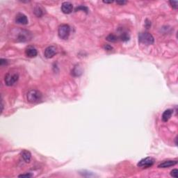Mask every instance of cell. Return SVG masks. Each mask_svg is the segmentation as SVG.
Segmentation results:
<instances>
[{
    "label": "cell",
    "instance_id": "obj_1",
    "mask_svg": "<svg viewBox=\"0 0 178 178\" xmlns=\"http://www.w3.org/2000/svg\"><path fill=\"white\" fill-rule=\"evenodd\" d=\"M18 79H19V74L15 71H10L5 76L4 81L6 86H12L18 82Z\"/></svg>",
    "mask_w": 178,
    "mask_h": 178
},
{
    "label": "cell",
    "instance_id": "obj_2",
    "mask_svg": "<svg viewBox=\"0 0 178 178\" xmlns=\"http://www.w3.org/2000/svg\"><path fill=\"white\" fill-rule=\"evenodd\" d=\"M139 41L146 45H152L154 42V38L152 35L148 32H141L139 34Z\"/></svg>",
    "mask_w": 178,
    "mask_h": 178
},
{
    "label": "cell",
    "instance_id": "obj_3",
    "mask_svg": "<svg viewBox=\"0 0 178 178\" xmlns=\"http://www.w3.org/2000/svg\"><path fill=\"white\" fill-rule=\"evenodd\" d=\"M42 99V93L37 90H31L27 93V101L30 103H37Z\"/></svg>",
    "mask_w": 178,
    "mask_h": 178
},
{
    "label": "cell",
    "instance_id": "obj_4",
    "mask_svg": "<svg viewBox=\"0 0 178 178\" xmlns=\"http://www.w3.org/2000/svg\"><path fill=\"white\" fill-rule=\"evenodd\" d=\"M70 34V27L68 24H61L58 29V34L60 38L63 40H67Z\"/></svg>",
    "mask_w": 178,
    "mask_h": 178
},
{
    "label": "cell",
    "instance_id": "obj_5",
    "mask_svg": "<svg viewBox=\"0 0 178 178\" xmlns=\"http://www.w3.org/2000/svg\"><path fill=\"white\" fill-rule=\"evenodd\" d=\"M18 34L17 41H19V42H26V41H29L31 37V34L29 31L24 29L19 30V32Z\"/></svg>",
    "mask_w": 178,
    "mask_h": 178
},
{
    "label": "cell",
    "instance_id": "obj_6",
    "mask_svg": "<svg viewBox=\"0 0 178 178\" xmlns=\"http://www.w3.org/2000/svg\"><path fill=\"white\" fill-rule=\"evenodd\" d=\"M154 163V159L152 157H146L144 158V159H141V160L138 163L137 166L140 168H143V169H145V168H149L151 167Z\"/></svg>",
    "mask_w": 178,
    "mask_h": 178
},
{
    "label": "cell",
    "instance_id": "obj_7",
    "mask_svg": "<svg viewBox=\"0 0 178 178\" xmlns=\"http://www.w3.org/2000/svg\"><path fill=\"white\" fill-rule=\"evenodd\" d=\"M57 53V49L55 46H49L45 49L44 55L47 59H51Z\"/></svg>",
    "mask_w": 178,
    "mask_h": 178
},
{
    "label": "cell",
    "instance_id": "obj_8",
    "mask_svg": "<svg viewBox=\"0 0 178 178\" xmlns=\"http://www.w3.org/2000/svg\"><path fill=\"white\" fill-rule=\"evenodd\" d=\"M61 11L65 14H70L73 11L72 4L69 1H65L61 5Z\"/></svg>",
    "mask_w": 178,
    "mask_h": 178
},
{
    "label": "cell",
    "instance_id": "obj_9",
    "mask_svg": "<svg viewBox=\"0 0 178 178\" xmlns=\"http://www.w3.org/2000/svg\"><path fill=\"white\" fill-rule=\"evenodd\" d=\"M16 23L22 25H26L28 24V18L23 13H18L16 17Z\"/></svg>",
    "mask_w": 178,
    "mask_h": 178
},
{
    "label": "cell",
    "instance_id": "obj_10",
    "mask_svg": "<svg viewBox=\"0 0 178 178\" xmlns=\"http://www.w3.org/2000/svg\"><path fill=\"white\" fill-rule=\"evenodd\" d=\"M25 54L26 56L29 58H34L36 57L38 54V51L37 49L34 47H31V46H29L25 50Z\"/></svg>",
    "mask_w": 178,
    "mask_h": 178
},
{
    "label": "cell",
    "instance_id": "obj_11",
    "mask_svg": "<svg viewBox=\"0 0 178 178\" xmlns=\"http://www.w3.org/2000/svg\"><path fill=\"white\" fill-rule=\"evenodd\" d=\"M177 164V161H173V160H167L161 162L160 164H159L158 167L162 168V169H166V168H169L171 166H173Z\"/></svg>",
    "mask_w": 178,
    "mask_h": 178
},
{
    "label": "cell",
    "instance_id": "obj_12",
    "mask_svg": "<svg viewBox=\"0 0 178 178\" xmlns=\"http://www.w3.org/2000/svg\"><path fill=\"white\" fill-rule=\"evenodd\" d=\"M21 157L22 158V159L25 161L26 163H29L31 161V154L29 151L24 150L21 152Z\"/></svg>",
    "mask_w": 178,
    "mask_h": 178
},
{
    "label": "cell",
    "instance_id": "obj_13",
    "mask_svg": "<svg viewBox=\"0 0 178 178\" xmlns=\"http://www.w3.org/2000/svg\"><path fill=\"white\" fill-rule=\"evenodd\" d=\"M173 114V110L172 109H166V110L162 114V120L164 122H167L171 118V116H172Z\"/></svg>",
    "mask_w": 178,
    "mask_h": 178
},
{
    "label": "cell",
    "instance_id": "obj_14",
    "mask_svg": "<svg viewBox=\"0 0 178 178\" xmlns=\"http://www.w3.org/2000/svg\"><path fill=\"white\" fill-rule=\"evenodd\" d=\"M34 12L35 15H36V16H38V17H41L43 15V10L42 9V8L40 6V5L36 6V7H35Z\"/></svg>",
    "mask_w": 178,
    "mask_h": 178
},
{
    "label": "cell",
    "instance_id": "obj_15",
    "mask_svg": "<svg viewBox=\"0 0 178 178\" xmlns=\"http://www.w3.org/2000/svg\"><path fill=\"white\" fill-rule=\"evenodd\" d=\"M119 38L122 41L126 42V41H129V38H130V36H129V34H128L127 32H123L122 34H120V36Z\"/></svg>",
    "mask_w": 178,
    "mask_h": 178
},
{
    "label": "cell",
    "instance_id": "obj_16",
    "mask_svg": "<svg viewBox=\"0 0 178 178\" xmlns=\"http://www.w3.org/2000/svg\"><path fill=\"white\" fill-rule=\"evenodd\" d=\"M106 39L108 41H109V42L114 43V42H116V41H118V37L116 36V35L111 34H109L107 37H106Z\"/></svg>",
    "mask_w": 178,
    "mask_h": 178
},
{
    "label": "cell",
    "instance_id": "obj_17",
    "mask_svg": "<svg viewBox=\"0 0 178 178\" xmlns=\"http://www.w3.org/2000/svg\"><path fill=\"white\" fill-rule=\"evenodd\" d=\"M169 3L174 9H177V4H178L177 1H169Z\"/></svg>",
    "mask_w": 178,
    "mask_h": 178
},
{
    "label": "cell",
    "instance_id": "obj_18",
    "mask_svg": "<svg viewBox=\"0 0 178 178\" xmlns=\"http://www.w3.org/2000/svg\"><path fill=\"white\" fill-rule=\"evenodd\" d=\"M177 173H178V170L177 169H173V171H171V175L172 176V177L177 178Z\"/></svg>",
    "mask_w": 178,
    "mask_h": 178
},
{
    "label": "cell",
    "instance_id": "obj_19",
    "mask_svg": "<svg viewBox=\"0 0 178 178\" xmlns=\"http://www.w3.org/2000/svg\"><path fill=\"white\" fill-rule=\"evenodd\" d=\"M81 9L82 11H86V13H88V9L86 7H85V6H79V7H76V9H75V11H79V10Z\"/></svg>",
    "mask_w": 178,
    "mask_h": 178
},
{
    "label": "cell",
    "instance_id": "obj_20",
    "mask_svg": "<svg viewBox=\"0 0 178 178\" xmlns=\"http://www.w3.org/2000/svg\"><path fill=\"white\" fill-rule=\"evenodd\" d=\"M33 177V175L31 173H26V174H22L19 175V177Z\"/></svg>",
    "mask_w": 178,
    "mask_h": 178
},
{
    "label": "cell",
    "instance_id": "obj_21",
    "mask_svg": "<svg viewBox=\"0 0 178 178\" xmlns=\"http://www.w3.org/2000/svg\"><path fill=\"white\" fill-rule=\"evenodd\" d=\"M7 61H6V59H1V60H0V64H1V66H4V65H6L7 64Z\"/></svg>",
    "mask_w": 178,
    "mask_h": 178
},
{
    "label": "cell",
    "instance_id": "obj_22",
    "mask_svg": "<svg viewBox=\"0 0 178 178\" xmlns=\"http://www.w3.org/2000/svg\"><path fill=\"white\" fill-rule=\"evenodd\" d=\"M104 49H106V50H109V51H110V50H111V49H112V47H111L110 45H106L105 46H104Z\"/></svg>",
    "mask_w": 178,
    "mask_h": 178
},
{
    "label": "cell",
    "instance_id": "obj_23",
    "mask_svg": "<svg viewBox=\"0 0 178 178\" xmlns=\"http://www.w3.org/2000/svg\"><path fill=\"white\" fill-rule=\"evenodd\" d=\"M117 4H126V3H127V1H117Z\"/></svg>",
    "mask_w": 178,
    "mask_h": 178
},
{
    "label": "cell",
    "instance_id": "obj_24",
    "mask_svg": "<svg viewBox=\"0 0 178 178\" xmlns=\"http://www.w3.org/2000/svg\"><path fill=\"white\" fill-rule=\"evenodd\" d=\"M104 3H106V4H111V3L113 2V1H103Z\"/></svg>",
    "mask_w": 178,
    "mask_h": 178
}]
</instances>
